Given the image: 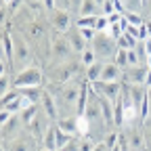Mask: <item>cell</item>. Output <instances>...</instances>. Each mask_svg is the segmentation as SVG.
<instances>
[{
  "label": "cell",
  "instance_id": "cell-35",
  "mask_svg": "<svg viewBox=\"0 0 151 151\" xmlns=\"http://www.w3.org/2000/svg\"><path fill=\"white\" fill-rule=\"evenodd\" d=\"M59 151H80V141L78 139H71L63 149H59Z\"/></svg>",
  "mask_w": 151,
  "mask_h": 151
},
{
  "label": "cell",
  "instance_id": "cell-29",
  "mask_svg": "<svg viewBox=\"0 0 151 151\" xmlns=\"http://www.w3.org/2000/svg\"><path fill=\"white\" fill-rule=\"evenodd\" d=\"M141 61H143V57L139 55V50L137 48H130L128 50V67H139Z\"/></svg>",
  "mask_w": 151,
  "mask_h": 151
},
{
  "label": "cell",
  "instance_id": "cell-15",
  "mask_svg": "<svg viewBox=\"0 0 151 151\" xmlns=\"http://www.w3.org/2000/svg\"><path fill=\"white\" fill-rule=\"evenodd\" d=\"M120 78H122V67L118 63H103V71H101L103 82H120Z\"/></svg>",
  "mask_w": 151,
  "mask_h": 151
},
{
  "label": "cell",
  "instance_id": "cell-41",
  "mask_svg": "<svg viewBox=\"0 0 151 151\" xmlns=\"http://www.w3.org/2000/svg\"><path fill=\"white\" fill-rule=\"evenodd\" d=\"M143 86H145V88H147V90H149V88H151V69H149V71H147V78H145V84H143Z\"/></svg>",
  "mask_w": 151,
  "mask_h": 151
},
{
  "label": "cell",
  "instance_id": "cell-9",
  "mask_svg": "<svg viewBox=\"0 0 151 151\" xmlns=\"http://www.w3.org/2000/svg\"><path fill=\"white\" fill-rule=\"evenodd\" d=\"M40 107H42V111L46 113V118L57 124V120H59V105H57V97H55L50 90H46V88H44V92H42Z\"/></svg>",
  "mask_w": 151,
  "mask_h": 151
},
{
  "label": "cell",
  "instance_id": "cell-16",
  "mask_svg": "<svg viewBox=\"0 0 151 151\" xmlns=\"http://www.w3.org/2000/svg\"><path fill=\"white\" fill-rule=\"evenodd\" d=\"M29 105H34V103H29L25 97H21V94H17L13 101H9V103L2 105V109H6V111H11V113H21V111L27 109Z\"/></svg>",
  "mask_w": 151,
  "mask_h": 151
},
{
  "label": "cell",
  "instance_id": "cell-27",
  "mask_svg": "<svg viewBox=\"0 0 151 151\" xmlns=\"http://www.w3.org/2000/svg\"><path fill=\"white\" fill-rule=\"evenodd\" d=\"M99 17V15H97ZM97 17H78L76 19V27H80V29H84V27H94L97 25Z\"/></svg>",
  "mask_w": 151,
  "mask_h": 151
},
{
  "label": "cell",
  "instance_id": "cell-38",
  "mask_svg": "<svg viewBox=\"0 0 151 151\" xmlns=\"http://www.w3.org/2000/svg\"><path fill=\"white\" fill-rule=\"evenodd\" d=\"M92 151H109V147L105 145V141H99L97 145H94V149Z\"/></svg>",
  "mask_w": 151,
  "mask_h": 151
},
{
  "label": "cell",
  "instance_id": "cell-5",
  "mask_svg": "<svg viewBox=\"0 0 151 151\" xmlns=\"http://www.w3.org/2000/svg\"><path fill=\"white\" fill-rule=\"evenodd\" d=\"M90 86H92V90L97 92V94L107 97V99H111V101H118V99L122 97V88H124L120 82H103V80L92 82Z\"/></svg>",
  "mask_w": 151,
  "mask_h": 151
},
{
  "label": "cell",
  "instance_id": "cell-44",
  "mask_svg": "<svg viewBox=\"0 0 151 151\" xmlns=\"http://www.w3.org/2000/svg\"><path fill=\"white\" fill-rule=\"evenodd\" d=\"M25 2H42V0H25Z\"/></svg>",
  "mask_w": 151,
  "mask_h": 151
},
{
  "label": "cell",
  "instance_id": "cell-17",
  "mask_svg": "<svg viewBox=\"0 0 151 151\" xmlns=\"http://www.w3.org/2000/svg\"><path fill=\"white\" fill-rule=\"evenodd\" d=\"M42 147L48 151H57V124H50L42 137Z\"/></svg>",
  "mask_w": 151,
  "mask_h": 151
},
{
  "label": "cell",
  "instance_id": "cell-32",
  "mask_svg": "<svg viewBox=\"0 0 151 151\" xmlns=\"http://www.w3.org/2000/svg\"><path fill=\"white\" fill-rule=\"evenodd\" d=\"M109 25H111V23H109V17H107V15H99V17H97V25H94V29H97L99 34H105V32L109 29Z\"/></svg>",
  "mask_w": 151,
  "mask_h": 151
},
{
  "label": "cell",
  "instance_id": "cell-30",
  "mask_svg": "<svg viewBox=\"0 0 151 151\" xmlns=\"http://www.w3.org/2000/svg\"><path fill=\"white\" fill-rule=\"evenodd\" d=\"M73 137L71 134H67V132H63V130H59V128H57V151H59V149H63L69 141H71Z\"/></svg>",
  "mask_w": 151,
  "mask_h": 151
},
{
  "label": "cell",
  "instance_id": "cell-18",
  "mask_svg": "<svg viewBox=\"0 0 151 151\" xmlns=\"http://www.w3.org/2000/svg\"><path fill=\"white\" fill-rule=\"evenodd\" d=\"M57 128L67 132V134H78V118H59L57 120Z\"/></svg>",
  "mask_w": 151,
  "mask_h": 151
},
{
  "label": "cell",
  "instance_id": "cell-37",
  "mask_svg": "<svg viewBox=\"0 0 151 151\" xmlns=\"http://www.w3.org/2000/svg\"><path fill=\"white\" fill-rule=\"evenodd\" d=\"M143 15H147V19H151V0H143Z\"/></svg>",
  "mask_w": 151,
  "mask_h": 151
},
{
  "label": "cell",
  "instance_id": "cell-43",
  "mask_svg": "<svg viewBox=\"0 0 151 151\" xmlns=\"http://www.w3.org/2000/svg\"><path fill=\"white\" fill-rule=\"evenodd\" d=\"M145 61H147V63H145V65H147V69H151V55L147 57V59H145Z\"/></svg>",
  "mask_w": 151,
  "mask_h": 151
},
{
  "label": "cell",
  "instance_id": "cell-12",
  "mask_svg": "<svg viewBox=\"0 0 151 151\" xmlns=\"http://www.w3.org/2000/svg\"><path fill=\"white\" fill-rule=\"evenodd\" d=\"M65 36H67V40H69V44H71V48H73V52H84L88 46H86V40L82 38V34H80V29L76 27V23L65 32Z\"/></svg>",
  "mask_w": 151,
  "mask_h": 151
},
{
  "label": "cell",
  "instance_id": "cell-24",
  "mask_svg": "<svg viewBox=\"0 0 151 151\" xmlns=\"http://www.w3.org/2000/svg\"><path fill=\"white\" fill-rule=\"evenodd\" d=\"M40 113V109H38V105H29L27 109H23L21 113H19V118H21V122H23V126L27 128L32 122H34V118Z\"/></svg>",
  "mask_w": 151,
  "mask_h": 151
},
{
  "label": "cell",
  "instance_id": "cell-42",
  "mask_svg": "<svg viewBox=\"0 0 151 151\" xmlns=\"http://www.w3.org/2000/svg\"><path fill=\"white\" fill-rule=\"evenodd\" d=\"M145 25H147V34L151 38V19H145Z\"/></svg>",
  "mask_w": 151,
  "mask_h": 151
},
{
  "label": "cell",
  "instance_id": "cell-8",
  "mask_svg": "<svg viewBox=\"0 0 151 151\" xmlns=\"http://www.w3.org/2000/svg\"><path fill=\"white\" fill-rule=\"evenodd\" d=\"M50 15H52V17H50L52 27H55L57 32H61V34H65V32L76 23L73 19H71V13H69L67 9H55Z\"/></svg>",
  "mask_w": 151,
  "mask_h": 151
},
{
  "label": "cell",
  "instance_id": "cell-10",
  "mask_svg": "<svg viewBox=\"0 0 151 151\" xmlns=\"http://www.w3.org/2000/svg\"><path fill=\"white\" fill-rule=\"evenodd\" d=\"M50 124H55V122H50V120L46 118V113L42 111V113H38V116L34 118V122H32L25 130L29 132V134H32L36 141H40V143H42V137H44V132L48 130V126H50Z\"/></svg>",
  "mask_w": 151,
  "mask_h": 151
},
{
  "label": "cell",
  "instance_id": "cell-2",
  "mask_svg": "<svg viewBox=\"0 0 151 151\" xmlns=\"http://www.w3.org/2000/svg\"><path fill=\"white\" fill-rule=\"evenodd\" d=\"M13 42H15V52H13V69H17V67H21V69H25V67H29L32 65V59H34V52H32V46L27 44V40H25V36H21V34H13ZM19 69V71H21Z\"/></svg>",
  "mask_w": 151,
  "mask_h": 151
},
{
  "label": "cell",
  "instance_id": "cell-25",
  "mask_svg": "<svg viewBox=\"0 0 151 151\" xmlns=\"http://www.w3.org/2000/svg\"><path fill=\"white\" fill-rule=\"evenodd\" d=\"M80 63H82V67L86 69V67H90L92 63H97V52L92 50V46H88L84 52H80Z\"/></svg>",
  "mask_w": 151,
  "mask_h": 151
},
{
  "label": "cell",
  "instance_id": "cell-6",
  "mask_svg": "<svg viewBox=\"0 0 151 151\" xmlns=\"http://www.w3.org/2000/svg\"><path fill=\"white\" fill-rule=\"evenodd\" d=\"M84 84V82H82ZM82 84H78L76 80H69L65 84H61V90H59V99L67 105H76L82 94Z\"/></svg>",
  "mask_w": 151,
  "mask_h": 151
},
{
  "label": "cell",
  "instance_id": "cell-22",
  "mask_svg": "<svg viewBox=\"0 0 151 151\" xmlns=\"http://www.w3.org/2000/svg\"><path fill=\"white\" fill-rule=\"evenodd\" d=\"M101 71H103V63H92L90 67H86V73H84V80H88L90 84L92 82H99L101 80Z\"/></svg>",
  "mask_w": 151,
  "mask_h": 151
},
{
  "label": "cell",
  "instance_id": "cell-45",
  "mask_svg": "<svg viewBox=\"0 0 151 151\" xmlns=\"http://www.w3.org/2000/svg\"><path fill=\"white\" fill-rule=\"evenodd\" d=\"M40 151H48V149H44V147H42V149H40Z\"/></svg>",
  "mask_w": 151,
  "mask_h": 151
},
{
  "label": "cell",
  "instance_id": "cell-11",
  "mask_svg": "<svg viewBox=\"0 0 151 151\" xmlns=\"http://www.w3.org/2000/svg\"><path fill=\"white\" fill-rule=\"evenodd\" d=\"M23 128H25V126H23L21 118H19V113H15V116H13L6 124H2V139H4V143L17 139V137L23 132Z\"/></svg>",
  "mask_w": 151,
  "mask_h": 151
},
{
  "label": "cell",
  "instance_id": "cell-31",
  "mask_svg": "<svg viewBox=\"0 0 151 151\" xmlns=\"http://www.w3.org/2000/svg\"><path fill=\"white\" fill-rule=\"evenodd\" d=\"M113 63H118L122 69H126L128 67V50H124V48H118V52H116V57H113Z\"/></svg>",
  "mask_w": 151,
  "mask_h": 151
},
{
  "label": "cell",
  "instance_id": "cell-1",
  "mask_svg": "<svg viewBox=\"0 0 151 151\" xmlns=\"http://www.w3.org/2000/svg\"><path fill=\"white\" fill-rule=\"evenodd\" d=\"M44 73H42V67L38 63H32L29 67L17 71L13 76V88H32V86H44Z\"/></svg>",
  "mask_w": 151,
  "mask_h": 151
},
{
  "label": "cell",
  "instance_id": "cell-4",
  "mask_svg": "<svg viewBox=\"0 0 151 151\" xmlns=\"http://www.w3.org/2000/svg\"><path fill=\"white\" fill-rule=\"evenodd\" d=\"M92 50L97 52V57H103V59H109V57H116L118 52V42L105 32V34H97L94 42L90 44Z\"/></svg>",
  "mask_w": 151,
  "mask_h": 151
},
{
  "label": "cell",
  "instance_id": "cell-13",
  "mask_svg": "<svg viewBox=\"0 0 151 151\" xmlns=\"http://www.w3.org/2000/svg\"><path fill=\"white\" fill-rule=\"evenodd\" d=\"M80 67H82V63H76V61L63 63V65L59 67V73H57V82H59V84H65V82L73 80V76L78 73Z\"/></svg>",
  "mask_w": 151,
  "mask_h": 151
},
{
  "label": "cell",
  "instance_id": "cell-26",
  "mask_svg": "<svg viewBox=\"0 0 151 151\" xmlns=\"http://www.w3.org/2000/svg\"><path fill=\"white\" fill-rule=\"evenodd\" d=\"M124 19H126L128 25H134V27H141V25L145 23V19H143L141 13H130V11H126V13H124Z\"/></svg>",
  "mask_w": 151,
  "mask_h": 151
},
{
  "label": "cell",
  "instance_id": "cell-23",
  "mask_svg": "<svg viewBox=\"0 0 151 151\" xmlns=\"http://www.w3.org/2000/svg\"><path fill=\"white\" fill-rule=\"evenodd\" d=\"M25 32H27V34H29L32 38H36V40H42V38H44V34H46L44 25H42L40 21H34V19H32V21L27 23Z\"/></svg>",
  "mask_w": 151,
  "mask_h": 151
},
{
  "label": "cell",
  "instance_id": "cell-7",
  "mask_svg": "<svg viewBox=\"0 0 151 151\" xmlns=\"http://www.w3.org/2000/svg\"><path fill=\"white\" fill-rule=\"evenodd\" d=\"M27 132H21L17 139H13V141H9V143H4V147H6V151H40V149H36V145H38V141L29 134V137H25Z\"/></svg>",
  "mask_w": 151,
  "mask_h": 151
},
{
  "label": "cell",
  "instance_id": "cell-20",
  "mask_svg": "<svg viewBox=\"0 0 151 151\" xmlns=\"http://www.w3.org/2000/svg\"><path fill=\"white\" fill-rule=\"evenodd\" d=\"M130 69V84H145V78H147V65H139V67H128Z\"/></svg>",
  "mask_w": 151,
  "mask_h": 151
},
{
  "label": "cell",
  "instance_id": "cell-34",
  "mask_svg": "<svg viewBox=\"0 0 151 151\" xmlns=\"http://www.w3.org/2000/svg\"><path fill=\"white\" fill-rule=\"evenodd\" d=\"M118 143H120V134H118V132H109V137L105 139V145H107L109 149H113Z\"/></svg>",
  "mask_w": 151,
  "mask_h": 151
},
{
  "label": "cell",
  "instance_id": "cell-33",
  "mask_svg": "<svg viewBox=\"0 0 151 151\" xmlns=\"http://www.w3.org/2000/svg\"><path fill=\"white\" fill-rule=\"evenodd\" d=\"M94 145H97V143H94L88 134H84V139L80 141V151H92V149H94Z\"/></svg>",
  "mask_w": 151,
  "mask_h": 151
},
{
  "label": "cell",
  "instance_id": "cell-28",
  "mask_svg": "<svg viewBox=\"0 0 151 151\" xmlns=\"http://www.w3.org/2000/svg\"><path fill=\"white\" fill-rule=\"evenodd\" d=\"M122 2H124V9L130 11V13H141L143 11V0H122Z\"/></svg>",
  "mask_w": 151,
  "mask_h": 151
},
{
  "label": "cell",
  "instance_id": "cell-40",
  "mask_svg": "<svg viewBox=\"0 0 151 151\" xmlns=\"http://www.w3.org/2000/svg\"><path fill=\"white\" fill-rule=\"evenodd\" d=\"M82 2H84V0H69V4H71V9H76V11H80Z\"/></svg>",
  "mask_w": 151,
  "mask_h": 151
},
{
  "label": "cell",
  "instance_id": "cell-39",
  "mask_svg": "<svg viewBox=\"0 0 151 151\" xmlns=\"http://www.w3.org/2000/svg\"><path fill=\"white\" fill-rule=\"evenodd\" d=\"M145 139L151 143V122H145Z\"/></svg>",
  "mask_w": 151,
  "mask_h": 151
},
{
  "label": "cell",
  "instance_id": "cell-3",
  "mask_svg": "<svg viewBox=\"0 0 151 151\" xmlns=\"http://www.w3.org/2000/svg\"><path fill=\"white\" fill-rule=\"evenodd\" d=\"M71 52H73V48L67 40V36L55 29L52 36H50V55H52V59L63 63V61L71 59Z\"/></svg>",
  "mask_w": 151,
  "mask_h": 151
},
{
  "label": "cell",
  "instance_id": "cell-14",
  "mask_svg": "<svg viewBox=\"0 0 151 151\" xmlns=\"http://www.w3.org/2000/svg\"><path fill=\"white\" fill-rule=\"evenodd\" d=\"M126 141H128V145H130V149H132V151H143V149H145V145H147L145 130H137V128L128 130Z\"/></svg>",
  "mask_w": 151,
  "mask_h": 151
},
{
  "label": "cell",
  "instance_id": "cell-21",
  "mask_svg": "<svg viewBox=\"0 0 151 151\" xmlns=\"http://www.w3.org/2000/svg\"><path fill=\"white\" fill-rule=\"evenodd\" d=\"M113 126H116V128L124 126V103H122V97L118 101H113Z\"/></svg>",
  "mask_w": 151,
  "mask_h": 151
},
{
  "label": "cell",
  "instance_id": "cell-36",
  "mask_svg": "<svg viewBox=\"0 0 151 151\" xmlns=\"http://www.w3.org/2000/svg\"><path fill=\"white\" fill-rule=\"evenodd\" d=\"M42 4H44V11L52 13V11L57 9V0H42Z\"/></svg>",
  "mask_w": 151,
  "mask_h": 151
},
{
  "label": "cell",
  "instance_id": "cell-19",
  "mask_svg": "<svg viewBox=\"0 0 151 151\" xmlns=\"http://www.w3.org/2000/svg\"><path fill=\"white\" fill-rule=\"evenodd\" d=\"M97 15H101V9L97 6V2L94 0H84L78 11V17H97Z\"/></svg>",
  "mask_w": 151,
  "mask_h": 151
}]
</instances>
